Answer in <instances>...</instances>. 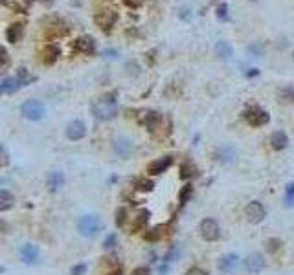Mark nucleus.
I'll return each mask as SVG.
<instances>
[{
	"label": "nucleus",
	"mask_w": 294,
	"mask_h": 275,
	"mask_svg": "<svg viewBox=\"0 0 294 275\" xmlns=\"http://www.w3.org/2000/svg\"><path fill=\"white\" fill-rule=\"evenodd\" d=\"M235 152L232 147H219V149L215 150V160L217 162H222V163H226V162H232L235 158Z\"/></svg>",
	"instance_id": "20"
},
{
	"label": "nucleus",
	"mask_w": 294,
	"mask_h": 275,
	"mask_svg": "<svg viewBox=\"0 0 294 275\" xmlns=\"http://www.w3.org/2000/svg\"><path fill=\"white\" fill-rule=\"evenodd\" d=\"M116 18H118V13L112 11V9H103L96 15V24L99 28H105V30H110L114 26Z\"/></svg>",
	"instance_id": "7"
},
{
	"label": "nucleus",
	"mask_w": 294,
	"mask_h": 275,
	"mask_svg": "<svg viewBox=\"0 0 294 275\" xmlns=\"http://www.w3.org/2000/svg\"><path fill=\"white\" fill-rule=\"evenodd\" d=\"M44 112H46L44 105L41 101H37V99H30V101L22 103V107H20V114L30 121L41 120L42 116H44Z\"/></svg>",
	"instance_id": "3"
},
{
	"label": "nucleus",
	"mask_w": 294,
	"mask_h": 275,
	"mask_svg": "<svg viewBox=\"0 0 294 275\" xmlns=\"http://www.w3.org/2000/svg\"><path fill=\"white\" fill-rule=\"evenodd\" d=\"M0 54H2V72H6L7 63H9V57H7V50L2 48V50H0Z\"/></svg>",
	"instance_id": "34"
},
{
	"label": "nucleus",
	"mask_w": 294,
	"mask_h": 275,
	"mask_svg": "<svg viewBox=\"0 0 294 275\" xmlns=\"http://www.w3.org/2000/svg\"><path fill=\"white\" fill-rule=\"evenodd\" d=\"M147 220H149V211H140L138 215L134 216V224H132V227L134 229H140V227H144L145 224H147Z\"/></svg>",
	"instance_id": "25"
},
{
	"label": "nucleus",
	"mask_w": 294,
	"mask_h": 275,
	"mask_svg": "<svg viewBox=\"0 0 294 275\" xmlns=\"http://www.w3.org/2000/svg\"><path fill=\"white\" fill-rule=\"evenodd\" d=\"M261 52H263V48H261V44H254V46H250V48H248V54L261 55Z\"/></svg>",
	"instance_id": "37"
},
{
	"label": "nucleus",
	"mask_w": 294,
	"mask_h": 275,
	"mask_svg": "<svg viewBox=\"0 0 294 275\" xmlns=\"http://www.w3.org/2000/svg\"><path fill=\"white\" fill-rule=\"evenodd\" d=\"M186 275H208V274H206L204 270H200V268H190Z\"/></svg>",
	"instance_id": "38"
},
{
	"label": "nucleus",
	"mask_w": 294,
	"mask_h": 275,
	"mask_svg": "<svg viewBox=\"0 0 294 275\" xmlns=\"http://www.w3.org/2000/svg\"><path fill=\"white\" fill-rule=\"evenodd\" d=\"M160 235H162V229H160V227H155V229H151L149 233L145 235V239L147 240H158L160 239Z\"/></svg>",
	"instance_id": "33"
},
{
	"label": "nucleus",
	"mask_w": 294,
	"mask_h": 275,
	"mask_svg": "<svg viewBox=\"0 0 294 275\" xmlns=\"http://www.w3.org/2000/svg\"><path fill=\"white\" fill-rule=\"evenodd\" d=\"M123 2H125L129 7H138V6H142L144 0H123Z\"/></svg>",
	"instance_id": "39"
},
{
	"label": "nucleus",
	"mask_w": 294,
	"mask_h": 275,
	"mask_svg": "<svg viewBox=\"0 0 294 275\" xmlns=\"http://www.w3.org/2000/svg\"><path fill=\"white\" fill-rule=\"evenodd\" d=\"M103 227H105V222H103L98 215L81 216V220H79V224H78L79 233L83 235V237H96Z\"/></svg>",
	"instance_id": "2"
},
{
	"label": "nucleus",
	"mask_w": 294,
	"mask_h": 275,
	"mask_svg": "<svg viewBox=\"0 0 294 275\" xmlns=\"http://www.w3.org/2000/svg\"><path fill=\"white\" fill-rule=\"evenodd\" d=\"M171 162H173V160H171V156L158 158V160H155V162H151L149 165H147V171H149L151 174H162L169 169Z\"/></svg>",
	"instance_id": "14"
},
{
	"label": "nucleus",
	"mask_w": 294,
	"mask_h": 275,
	"mask_svg": "<svg viewBox=\"0 0 294 275\" xmlns=\"http://www.w3.org/2000/svg\"><path fill=\"white\" fill-rule=\"evenodd\" d=\"M193 174H195V167L190 165V163H184L182 169H180V176H182V178H190V176H193Z\"/></svg>",
	"instance_id": "28"
},
{
	"label": "nucleus",
	"mask_w": 294,
	"mask_h": 275,
	"mask_svg": "<svg viewBox=\"0 0 294 275\" xmlns=\"http://www.w3.org/2000/svg\"><path fill=\"white\" fill-rule=\"evenodd\" d=\"M20 86H22V83H20L17 77H6L2 83H0V90H2V94H15Z\"/></svg>",
	"instance_id": "18"
},
{
	"label": "nucleus",
	"mask_w": 294,
	"mask_h": 275,
	"mask_svg": "<svg viewBox=\"0 0 294 275\" xmlns=\"http://www.w3.org/2000/svg\"><path fill=\"white\" fill-rule=\"evenodd\" d=\"M114 150L121 158H129V154L132 152V141L127 138H118L114 141Z\"/></svg>",
	"instance_id": "16"
},
{
	"label": "nucleus",
	"mask_w": 294,
	"mask_h": 275,
	"mask_svg": "<svg viewBox=\"0 0 294 275\" xmlns=\"http://www.w3.org/2000/svg\"><path fill=\"white\" fill-rule=\"evenodd\" d=\"M245 120L248 125L252 127H263L269 123V114L265 112V110H261V108L258 107H250L248 110L245 112Z\"/></svg>",
	"instance_id": "5"
},
{
	"label": "nucleus",
	"mask_w": 294,
	"mask_h": 275,
	"mask_svg": "<svg viewBox=\"0 0 294 275\" xmlns=\"http://www.w3.org/2000/svg\"><path fill=\"white\" fill-rule=\"evenodd\" d=\"M59 55H61V50L57 44H46L41 52V61L44 65H54Z\"/></svg>",
	"instance_id": "12"
},
{
	"label": "nucleus",
	"mask_w": 294,
	"mask_h": 275,
	"mask_svg": "<svg viewBox=\"0 0 294 275\" xmlns=\"http://www.w3.org/2000/svg\"><path fill=\"white\" fill-rule=\"evenodd\" d=\"M179 255H180V250L177 248V246H173V248L168 251V255L164 257V261H166V263H171V261H173V259H177Z\"/></svg>",
	"instance_id": "31"
},
{
	"label": "nucleus",
	"mask_w": 294,
	"mask_h": 275,
	"mask_svg": "<svg viewBox=\"0 0 294 275\" xmlns=\"http://www.w3.org/2000/svg\"><path fill=\"white\" fill-rule=\"evenodd\" d=\"M153 187H155V184H153L151 180H140V182H138V189H140V191H144V193L153 191Z\"/></svg>",
	"instance_id": "30"
},
{
	"label": "nucleus",
	"mask_w": 294,
	"mask_h": 275,
	"mask_svg": "<svg viewBox=\"0 0 294 275\" xmlns=\"http://www.w3.org/2000/svg\"><path fill=\"white\" fill-rule=\"evenodd\" d=\"M245 266L248 272H252V274H259L261 270L265 268V259L261 253H252V255H248L245 261Z\"/></svg>",
	"instance_id": "13"
},
{
	"label": "nucleus",
	"mask_w": 294,
	"mask_h": 275,
	"mask_svg": "<svg viewBox=\"0 0 294 275\" xmlns=\"http://www.w3.org/2000/svg\"><path fill=\"white\" fill-rule=\"evenodd\" d=\"M46 184H48L50 191H57V189H59V187L65 184V176H63V173H57V171H54V173L48 174Z\"/></svg>",
	"instance_id": "21"
},
{
	"label": "nucleus",
	"mask_w": 294,
	"mask_h": 275,
	"mask_svg": "<svg viewBox=\"0 0 294 275\" xmlns=\"http://www.w3.org/2000/svg\"><path fill=\"white\" fill-rule=\"evenodd\" d=\"M114 244H116V235H108L107 239H105V242H103L105 248H114Z\"/></svg>",
	"instance_id": "36"
},
{
	"label": "nucleus",
	"mask_w": 294,
	"mask_h": 275,
	"mask_svg": "<svg viewBox=\"0 0 294 275\" xmlns=\"http://www.w3.org/2000/svg\"><path fill=\"white\" fill-rule=\"evenodd\" d=\"M127 211L123 209V207H120V209L116 211V226L121 227L123 224H125V218H127Z\"/></svg>",
	"instance_id": "29"
},
{
	"label": "nucleus",
	"mask_w": 294,
	"mask_h": 275,
	"mask_svg": "<svg viewBox=\"0 0 294 275\" xmlns=\"http://www.w3.org/2000/svg\"><path fill=\"white\" fill-rule=\"evenodd\" d=\"M239 266V257L234 255V253H228V255H224V257L219 259V263H217V268L224 272V274H230V272H234L235 268Z\"/></svg>",
	"instance_id": "11"
},
{
	"label": "nucleus",
	"mask_w": 294,
	"mask_h": 275,
	"mask_svg": "<svg viewBox=\"0 0 294 275\" xmlns=\"http://www.w3.org/2000/svg\"><path fill=\"white\" fill-rule=\"evenodd\" d=\"M17 79L22 84H28V83H31V81H35V77H33V75H30V73H28V70H26V68H22V66H20V68L17 70Z\"/></svg>",
	"instance_id": "26"
},
{
	"label": "nucleus",
	"mask_w": 294,
	"mask_h": 275,
	"mask_svg": "<svg viewBox=\"0 0 294 275\" xmlns=\"http://www.w3.org/2000/svg\"><path fill=\"white\" fill-rule=\"evenodd\" d=\"M72 48L76 50V52H79V54L90 55V54H94V50H96V42H94L92 37H79V39H76Z\"/></svg>",
	"instance_id": "8"
},
{
	"label": "nucleus",
	"mask_w": 294,
	"mask_h": 275,
	"mask_svg": "<svg viewBox=\"0 0 294 275\" xmlns=\"http://www.w3.org/2000/svg\"><path fill=\"white\" fill-rule=\"evenodd\" d=\"M278 99H280L282 103H285V105L294 103V88L293 86H285V88L280 90V92H278Z\"/></svg>",
	"instance_id": "24"
},
{
	"label": "nucleus",
	"mask_w": 294,
	"mask_h": 275,
	"mask_svg": "<svg viewBox=\"0 0 294 275\" xmlns=\"http://www.w3.org/2000/svg\"><path fill=\"white\" fill-rule=\"evenodd\" d=\"M131 275H151V272L147 268H136Z\"/></svg>",
	"instance_id": "40"
},
{
	"label": "nucleus",
	"mask_w": 294,
	"mask_h": 275,
	"mask_svg": "<svg viewBox=\"0 0 294 275\" xmlns=\"http://www.w3.org/2000/svg\"><path fill=\"white\" fill-rule=\"evenodd\" d=\"M287 197H294V184H289L287 186Z\"/></svg>",
	"instance_id": "43"
},
{
	"label": "nucleus",
	"mask_w": 294,
	"mask_h": 275,
	"mask_svg": "<svg viewBox=\"0 0 294 275\" xmlns=\"http://www.w3.org/2000/svg\"><path fill=\"white\" fill-rule=\"evenodd\" d=\"M246 218L252 222V224H259L265 218V207L261 202H250L245 207Z\"/></svg>",
	"instance_id": "6"
},
{
	"label": "nucleus",
	"mask_w": 294,
	"mask_h": 275,
	"mask_svg": "<svg viewBox=\"0 0 294 275\" xmlns=\"http://www.w3.org/2000/svg\"><path fill=\"white\" fill-rule=\"evenodd\" d=\"M215 54L222 59H230V55H232V46H230L226 41H219L215 44Z\"/></svg>",
	"instance_id": "23"
},
{
	"label": "nucleus",
	"mask_w": 294,
	"mask_h": 275,
	"mask_svg": "<svg viewBox=\"0 0 294 275\" xmlns=\"http://www.w3.org/2000/svg\"><path fill=\"white\" fill-rule=\"evenodd\" d=\"M15 204V197L6 189H0V211H7Z\"/></svg>",
	"instance_id": "22"
},
{
	"label": "nucleus",
	"mask_w": 294,
	"mask_h": 275,
	"mask_svg": "<svg viewBox=\"0 0 294 275\" xmlns=\"http://www.w3.org/2000/svg\"><path fill=\"white\" fill-rule=\"evenodd\" d=\"M85 272H87V266H85V264H78V266L72 268V275H85Z\"/></svg>",
	"instance_id": "35"
},
{
	"label": "nucleus",
	"mask_w": 294,
	"mask_h": 275,
	"mask_svg": "<svg viewBox=\"0 0 294 275\" xmlns=\"http://www.w3.org/2000/svg\"><path fill=\"white\" fill-rule=\"evenodd\" d=\"M20 259L28 264H35L39 261V248L35 244H24L20 250Z\"/></svg>",
	"instance_id": "15"
},
{
	"label": "nucleus",
	"mask_w": 294,
	"mask_h": 275,
	"mask_svg": "<svg viewBox=\"0 0 294 275\" xmlns=\"http://www.w3.org/2000/svg\"><path fill=\"white\" fill-rule=\"evenodd\" d=\"M270 145H272V149H274V150H283L289 145L287 134H285V132H282V131L274 132V134L270 136Z\"/></svg>",
	"instance_id": "17"
},
{
	"label": "nucleus",
	"mask_w": 294,
	"mask_h": 275,
	"mask_svg": "<svg viewBox=\"0 0 294 275\" xmlns=\"http://www.w3.org/2000/svg\"><path fill=\"white\" fill-rule=\"evenodd\" d=\"M217 15H219V18H226V4H221V6H219Z\"/></svg>",
	"instance_id": "41"
},
{
	"label": "nucleus",
	"mask_w": 294,
	"mask_h": 275,
	"mask_svg": "<svg viewBox=\"0 0 294 275\" xmlns=\"http://www.w3.org/2000/svg\"><path fill=\"white\" fill-rule=\"evenodd\" d=\"M192 186H184V189H182V193H180V204H186L188 198L192 197Z\"/></svg>",
	"instance_id": "32"
},
{
	"label": "nucleus",
	"mask_w": 294,
	"mask_h": 275,
	"mask_svg": "<svg viewBox=\"0 0 294 275\" xmlns=\"http://www.w3.org/2000/svg\"><path fill=\"white\" fill-rule=\"evenodd\" d=\"M2 165H7V152L4 147H2Z\"/></svg>",
	"instance_id": "42"
},
{
	"label": "nucleus",
	"mask_w": 294,
	"mask_h": 275,
	"mask_svg": "<svg viewBox=\"0 0 294 275\" xmlns=\"http://www.w3.org/2000/svg\"><path fill=\"white\" fill-rule=\"evenodd\" d=\"M267 250L269 253H276V251L282 250V240L280 239H269L267 240Z\"/></svg>",
	"instance_id": "27"
},
{
	"label": "nucleus",
	"mask_w": 294,
	"mask_h": 275,
	"mask_svg": "<svg viewBox=\"0 0 294 275\" xmlns=\"http://www.w3.org/2000/svg\"><path fill=\"white\" fill-rule=\"evenodd\" d=\"M22 33H24V26L20 24V22H17V24H11L6 30V39L9 42H18L22 39Z\"/></svg>",
	"instance_id": "19"
},
{
	"label": "nucleus",
	"mask_w": 294,
	"mask_h": 275,
	"mask_svg": "<svg viewBox=\"0 0 294 275\" xmlns=\"http://www.w3.org/2000/svg\"><path fill=\"white\" fill-rule=\"evenodd\" d=\"M200 237L208 242H215L221 237V227L213 218H204L200 222Z\"/></svg>",
	"instance_id": "4"
},
{
	"label": "nucleus",
	"mask_w": 294,
	"mask_h": 275,
	"mask_svg": "<svg viewBox=\"0 0 294 275\" xmlns=\"http://www.w3.org/2000/svg\"><path fill=\"white\" fill-rule=\"evenodd\" d=\"M140 121H142V123H144V125L147 127L151 132H153L155 129H158L160 123H162V116H160L158 112H155V110H144Z\"/></svg>",
	"instance_id": "9"
},
{
	"label": "nucleus",
	"mask_w": 294,
	"mask_h": 275,
	"mask_svg": "<svg viewBox=\"0 0 294 275\" xmlns=\"http://www.w3.org/2000/svg\"><path fill=\"white\" fill-rule=\"evenodd\" d=\"M85 134H87V129H85L83 121H72V123H68V127H66V138L72 139V141L81 139Z\"/></svg>",
	"instance_id": "10"
},
{
	"label": "nucleus",
	"mask_w": 294,
	"mask_h": 275,
	"mask_svg": "<svg viewBox=\"0 0 294 275\" xmlns=\"http://www.w3.org/2000/svg\"><path fill=\"white\" fill-rule=\"evenodd\" d=\"M118 94L116 92H110V94H105L103 97L92 101V114L96 116L98 120H112L118 114Z\"/></svg>",
	"instance_id": "1"
}]
</instances>
